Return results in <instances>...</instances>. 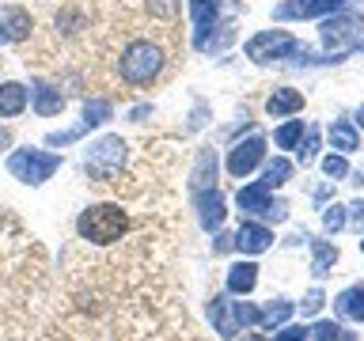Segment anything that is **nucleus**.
<instances>
[{
	"label": "nucleus",
	"instance_id": "nucleus-1",
	"mask_svg": "<svg viewBox=\"0 0 364 341\" xmlns=\"http://www.w3.org/2000/svg\"><path fill=\"white\" fill-rule=\"evenodd\" d=\"M129 232V216L122 212V205H87L84 212L76 216V235L84 239V243H118V239Z\"/></svg>",
	"mask_w": 364,
	"mask_h": 341
},
{
	"label": "nucleus",
	"instance_id": "nucleus-2",
	"mask_svg": "<svg viewBox=\"0 0 364 341\" xmlns=\"http://www.w3.org/2000/svg\"><path fill=\"white\" fill-rule=\"evenodd\" d=\"M164 72V50L148 38H133L118 57V76L133 87H144Z\"/></svg>",
	"mask_w": 364,
	"mask_h": 341
},
{
	"label": "nucleus",
	"instance_id": "nucleus-3",
	"mask_svg": "<svg viewBox=\"0 0 364 341\" xmlns=\"http://www.w3.org/2000/svg\"><path fill=\"white\" fill-rule=\"evenodd\" d=\"M61 170V156L53 152H38V148H16L8 156V175L23 182V186H42Z\"/></svg>",
	"mask_w": 364,
	"mask_h": 341
},
{
	"label": "nucleus",
	"instance_id": "nucleus-4",
	"mask_svg": "<svg viewBox=\"0 0 364 341\" xmlns=\"http://www.w3.org/2000/svg\"><path fill=\"white\" fill-rule=\"evenodd\" d=\"M318 38H323L326 53H334V57L360 50L364 45V16H357V11H334V19L323 23Z\"/></svg>",
	"mask_w": 364,
	"mask_h": 341
},
{
	"label": "nucleus",
	"instance_id": "nucleus-5",
	"mask_svg": "<svg viewBox=\"0 0 364 341\" xmlns=\"http://www.w3.org/2000/svg\"><path fill=\"white\" fill-rule=\"evenodd\" d=\"M125 141L122 136H114V133H107V136H99L95 144L87 148V156H84V170L91 178H99V182H110L118 170L125 167Z\"/></svg>",
	"mask_w": 364,
	"mask_h": 341
},
{
	"label": "nucleus",
	"instance_id": "nucleus-6",
	"mask_svg": "<svg viewBox=\"0 0 364 341\" xmlns=\"http://www.w3.org/2000/svg\"><path fill=\"white\" fill-rule=\"evenodd\" d=\"M300 53V42L289 31H262L247 42V57L255 65H269V61H284V57Z\"/></svg>",
	"mask_w": 364,
	"mask_h": 341
},
{
	"label": "nucleus",
	"instance_id": "nucleus-7",
	"mask_svg": "<svg viewBox=\"0 0 364 341\" xmlns=\"http://www.w3.org/2000/svg\"><path fill=\"white\" fill-rule=\"evenodd\" d=\"M262 159H266V141L262 136H250V141H239L232 144V152H228V175L232 178H247L250 170H255Z\"/></svg>",
	"mask_w": 364,
	"mask_h": 341
},
{
	"label": "nucleus",
	"instance_id": "nucleus-8",
	"mask_svg": "<svg viewBox=\"0 0 364 341\" xmlns=\"http://www.w3.org/2000/svg\"><path fill=\"white\" fill-rule=\"evenodd\" d=\"M193 209H198V220L205 232H220L224 216H228V205H224V193L220 190H193Z\"/></svg>",
	"mask_w": 364,
	"mask_h": 341
},
{
	"label": "nucleus",
	"instance_id": "nucleus-9",
	"mask_svg": "<svg viewBox=\"0 0 364 341\" xmlns=\"http://www.w3.org/2000/svg\"><path fill=\"white\" fill-rule=\"evenodd\" d=\"M190 19H193V50L209 45V34L220 19V0H190Z\"/></svg>",
	"mask_w": 364,
	"mask_h": 341
},
{
	"label": "nucleus",
	"instance_id": "nucleus-10",
	"mask_svg": "<svg viewBox=\"0 0 364 341\" xmlns=\"http://www.w3.org/2000/svg\"><path fill=\"white\" fill-rule=\"evenodd\" d=\"M31 31H34V19H31L27 8H19V4L0 8V45L4 42H27Z\"/></svg>",
	"mask_w": 364,
	"mask_h": 341
},
{
	"label": "nucleus",
	"instance_id": "nucleus-11",
	"mask_svg": "<svg viewBox=\"0 0 364 341\" xmlns=\"http://www.w3.org/2000/svg\"><path fill=\"white\" fill-rule=\"evenodd\" d=\"M346 0H284V4L273 11L277 19H311V16H330L338 11Z\"/></svg>",
	"mask_w": 364,
	"mask_h": 341
},
{
	"label": "nucleus",
	"instance_id": "nucleus-12",
	"mask_svg": "<svg viewBox=\"0 0 364 341\" xmlns=\"http://www.w3.org/2000/svg\"><path fill=\"white\" fill-rule=\"evenodd\" d=\"M273 243V232L266 224H239V232L232 235V247L235 250H243V254H262V250H269Z\"/></svg>",
	"mask_w": 364,
	"mask_h": 341
},
{
	"label": "nucleus",
	"instance_id": "nucleus-13",
	"mask_svg": "<svg viewBox=\"0 0 364 341\" xmlns=\"http://www.w3.org/2000/svg\"><path fill=\"white\" fill-rule=\"evenodd\" d=\"M31 107H34V114H42V118H53V114H61V110H65V95H61V87L50 84V80H34Z\"/></svg>",
	"mask_w": 364,
	"mask_h": 341
},
{
	"label": "nucleus",
	"instance_id": "nucleus-14",
	"mask_svg": "<svg viewBox=\"0 0 364 341\" xmlns=\"http://www.w3.org/2000/svg\"><path fill=\"white\" fill-rule=\"evenodd\" d=\"M31 102V91L19 84V80H4L0 84V118H19Z\"/></svg>",
	"mask_w": 364,
	"mask_h": 341
},
{
	"label": "nucleus",
	"instance_id": "nucleus-15",
	"mask_svg": "<svg viewBox=\"0 0 364 341\" xmlns=\"http://www.w3.org/2000/svg\"><path fill=\"white\" fill-rule=\"evenodd\" d=\"M266 110L273 114V118L304 110V91H296V87H277V91H273V95L266 99Z\"/></svg>",
	"mask_w": 364,
	"mask_h": 341
},
{
	"label": "nucleus",
	"instance_id": "nucleus-16",
	"mask_svg": "<svg viewBox=\"0 0 364 341\" xmlns=\"http://www.w3.org/2000/svg\"><path fill=\"white\" fill-rule=\"evenodd\" d=\"M334 311L341 318H353V323H364V284H353L334 300Z\"/></svg>",
	"mask_w": 364,
	"mask_h": 341
},
{
	"label": "nucleus",
	"instance_id": "nucleus-17",
	"mask_svg": "<svg viewBox=\"0 0 364 341\" xmlns=\"http://www.w3.org/2000/svg\"><path fill=\"white\" fill-rule=\"evenodd\" d=\"M258 284V266L255 261H239V266L228 269V292L232 296H247Z\"/></svg>",
	"mask_w": 364,
	"mask_h": 341
},
{
	"label": "nucleus",
	"instance_id": "nucleus-18",
	"mask_svg": "<svg viewBox=\"0 0 364 341\" xmlns=\"http://www.w3.org/2000/svg\"><path fill=\"white\" fill-rule=\"evenodd\" d=\"M193 190H213V182H216V152L213 148H201L198 152V163H193Z\"/></svg>",
	"mask_w": 364,
	"mask_h": 341
},
{
	"label": "nucleus",
	"instance_id": "nucleus-19",
	"mask_svg": "<svg viewBox=\"0 0 364 341\" xmlns=\"http://www.w3.org/2000/svg\"><path fill=\"white\" fill-rule=\"evenodd\" d=\"M235 201H239V209H243V212H266L269 186H266V182H250V186H243L235 193Z\"/></svg>",
	"mask_w": 364,
	"mask_h": 341
},
{
	"label": "nucleus",
	"instance_id": "nucleus-20",
	"mask_svg": "<svg viewBox=\"0 0 364 341\" xmlns=\"http://www.w3.org/2000/svg\"><path fill=\"white\" fill-rule=\"evenodd\" d=\"M209 318H213V323H216V330H220V337H228V341H232L235 337V318L232 315H228V300H224V296H213V303H209Z\"/></svg>",
	"mask_w": 364,
	"mask_h": 341
},
{
	"label": "nucleus",
	"instance_id": "nucleus-21",
	"mask_svg": "<svg viewBox=\"0 0 364 341\" xmlns=\"http://www.w3.org/2000/svg\"><path fill=\"white\" fill-rule=\"evenodd\" d=\"M292 307H296V303H289V300H273V303H266V307H262L258 326H266V330L284 326V323H289V315H292Z\"/></svg>",
	"mask_w": 364,
	"mask_h": 341
},
{
	"label": "nucleus",
	"instance_id": "nucleus-22",
	"mask_svg": "<svg viewBox=\"0 0 364 341\" xmlns=\"http://www.w3.org/2000/svg\"><path fill=\"white\" fill-rule=\"evenodd\" d=\"M330 141H334V148L338 152H357V129H353L349 121H334L330 125Z\"/></svg>",
	"mask_w": 364,
	"mask_h": 341
},
{
	"label": "nucleus",
	"instance_id": "nucleus-23",
	"mask_svg": "<svg viewBox=\"0 0 364 341\" xmlns=\"http://www.w3.org/2000/svg\"><path fill=\"white\" fill-rule=\"evenodd\" d=\"M110 114H114V107H110L107 99H87V102H84V125H87V129H95V125L110 121Z\"/></svg>",
	"mask_w": 364,
	"mask_h": 341
},
{
	"label": "nucleus",
	"instance_id": "nucleus-24",
	"mask_svg": "<svg viewBox=\"0 0 364 341\" xmlns=\"http://www.w3.org/2000/svg\"><path fill=\"white\" fill-rule=\"evenodd\" d=\"M307 243L315 247V266H311V273H315V277H326V269L334 266L338 250L330 247V243H323V239H307Z\"/></svg>",
	"mask_w": 364,
	"mask_h": 341
},
{
	"label": "nucleus",
	"instance_id": "nucleus-25",
	"mask_svg": "<svg viewBox=\"0 0 364 341\" xmlns=\"http://www.w3.org/2000/svg\"><path fill=\"white\" fill-rule=\"evenodd\" d=\"M289 175H292V163H289V159H273V163L266 167V175H262V182H266L269 193H273L277 186H284V182H289Z\"/></svg>",
	"mask_w": 364,
	"mask_h": 341
},
{
	"label": "nucleus",
	"instance_id": "nucleus-26",
	"mask_svg": "<svg viewBox=\"0 0 364 341\" xmlns=\"http://www.w3.org/2000/svg\"><path fill=\"white\" fill-rule=\"evenodd\" d=\"M300 136H304V121H284L273 141H277V148H296V141H300Z\"/></svg>",
	"mask_w": 364,
	"mask_h": 341
},
{
	"label": "nucleus",
	"instance_id": "nucleus-27",
	"mask_svg": "<svg viewBox=\"0 0 364 341\" xmlns=\"http://www.w3.org/2000/svg\"><path fill=\"white\" fill-rule=\"evenodd\" d=\"M232 307V318H235V326H258V318H262V311L255 303H228Z\"/></svg>",
	"mask_w": 364,
	"mask_h": 341
},
{
	"label": "nucleus",
	"instance_id": "nucleus-28",
	"mask_svg": "<svg viewBox=\"0 0 364 341\" xmlns=\"http://www.w3.org/2000/svg\"><path fill=\"white\" fill-rule=\"evenodd\" d=\"M178 0H148V16H152V19H178Z\"/></svg>",
	"mask_w": 364,
	"mask_h": 341
},
{
	"label": "nucleus",
	"instance_id": "nucleus-29",
	"mask_svg": "<svg viewBox=\"0 0 364 341\" xmlns=\"http://www.w3.org/2000/svg\"><path fill=\"white\" fill-rule=\"evenodd\" d=\"M84 133H91V129H87L84 121H80V125H73V129H65V133H50V136H46V144H50V148H61V144H73V141H80Z\"/></svg>",
	"mask_w": 364,
	"mask_h": 341
},
{
	"label": "nucleus",
	"instance_id": "nucleus-30",
	"mask_svg": "<svg viewBox=\"0 0 364 341\" xmlns=\"http://www.w3.org/2000/svg\"><path fill=\"white\" fill-rule=\"evenodd\" d=\"M323 170L330 178H346L349 175V163H346V156H326L323 159Z\"/></svg>",
	"mask_w": 364,
	"mask_h": 341
},
{
	"label": "nucleus",
	"instance_id": "nucleus-31",
	"mask_svg": "<svg viewBox=\"0 0 364 341\" xmlns=\"http://www.w3.org/2000/svg\"><path fill=\"white\" fill-rule=\"evenodd\" d=\"M338 323H330V318H323V323H315V330H307V337H315V341H334L338 334Z\"/></svg>",
	"mask_w": 364,
	"mask_h": 341
},
{
	"label": "nucleus",
	"instance_id": "nucleus-32",
	"mask_svg": "<svg viewBox=\"0 0 364 341\" xmlns=\"http://www.w3.org/2000/svg\"><path fill=\"white\" fill-rule=\"evenodd\" d=\"M323 224L330 227V232H341V227H346V209H341V205H330V209L323 212Z\"/></svg>",
	"mask_w": 364,
	"mask_h": 341
},
{
	"label": "nucleus",
	"instance_id": "nucleus-33",
	"mask_svg": "<svg viewBox=\"0 0 364 341\" xmlns=\"http://www.w3.org/2000/svg\"><path fill=\"white\" fill-rule=\"evenodd\" d=\"M318 152V129H307V141L300 144V163H311Z\"/></svg>",
	"mask_w": 364,
	"mask_h": 341
},
{
	"label": "nucleus",
	"instance_id": "nucleus-34",
	"mask_svg": "<svg viewBox=\"0 0 364 341\" xmlns=\"http://www.w3.org/2000/svg\"><path fill=\"white\" fill-rule=\"evenodd\" d=\"M269 341H307V330L304 326H284L281 334H273Z\"/></svg>",
	"mask_w": 364,
	"mask_h": 341
},
{
	"label": "nucleus",
	"instance_id": "nucleus-35",
	"mask_svg": "<svg viewBox=\"0 0 364 341\" xmlns=\"http://www.w3.org/2000/svg\"><path fill=\"white\" fill-rule=\"evenodd\" d=\"M262 216H266V220H273V224H281L284 216H289V205H284V201H269V205H266V212H262Z\"/></svg>",
	"mask_w": 364,
	"mask_h": 341
},
{
	"label": "nucleus",
	"instance_id": "nucleus-36",
	"mask_svg": "<svg viewBox=\"0 0 364 341\" xmlns=\"http://www.w3.org/2000/svg\"><path fill=\"white\" fill-rule=\"evenodd\" d=\"M318 307H323V292L311 288V292H307V300H304V315H315Z\"/></svg>",
	"mask_w": 364,
	"mask_h": 341
},
{
	"label": "nucleus",
	"instance_id": "nucleus-37",
	"mask_svg": "<svg viewBox=\"0 0 364 341\" xmlns=\"http://www.w3.org/2000/svg\"><path fill=\"white\" fill-rule=\"evenodd\" d=\"M213 250H216V254H224V250H232V235H216Z\"/></svg>",
	"mask_w": 364,
	"mask_h": 341
},
{
	"label": "nucleus",
	"instance_id": "nucleus-38",
	"mask_svg": "<svg viewBox=\"0 0 364 341\" xmlns=\"http://www.w3.org/2000/svg\"><path fill=\"white\" fill-rule=\"evenodd\" d=\"M148 114H152V107H136L129 118H133V121H141V118H148Z\"/></svg>",
	"mask_w": 364,
	"mask_h": 341
},
{
	"label": "nucleus",
	"instance_id": "nucleus-39",
	"mask_svg": "<svg viewBox=\"0 0 364 341\" xmlns=\"http://www.w3.org/2000/svg\"><path fill=\"white\" fill-rule=\"evenodd\" d=\"M4 148H11V129H0V152Z\"/></svg>",
	"mask_w": 364,
	"mask_h": 341
},
{
	"label": "nucleus",
	"instance_id": "nucleus-40",
	"mask_svg": "<svg viewBox=\"0 0 364 341\" xmlns=\"http://www.w3.org/2000/svg\"><path fill=\"white\" fill-rule=\"evenodd\" d=\"M334 341H357V334H349V330H338Z\"/></svg>",
	"mask_w": 364,
	"mask_h": 341
},
{
	"label": "nucleus",
	"instance_id": "nucleus-41",
	"mask_svg": "<svg viewBox=\"0 0 364 341\" xmlns=\"http://www.w3.org/2000/svg\"><path fill=\"white\" fill-rule=\"evenodd\" d=\"M357 118H360V125H364V107H360V114H357Z\"/></svg>",
	"mask_w": 364,
	"mask_h": 341
},
{
	"label": "nucleus",
	"instance_id": "nucleus-42",
	"mask_svg": "<svg viewBox=\"0 0 364 341\" xmlns=\"http://www.w3.org/2000/svg\"><path fill=\"white\" fill-rule=\"evenodd\" d=\"M360 250H364V243H360Z\"/></svg>",
	"mask_w": 364,
	"mask_h": 341
}]
</instances>
